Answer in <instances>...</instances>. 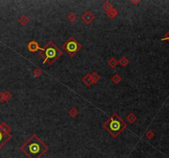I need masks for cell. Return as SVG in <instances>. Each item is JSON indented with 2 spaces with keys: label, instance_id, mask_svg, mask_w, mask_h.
Returning <instances> with one entry per match:
<instances>
[{
  "label": "cell",
  "instance_id": "cell-5",
  "mask_svg": "<svg viewBox=\"0 0 169 158\" xmlns=\"http://www.w3.org/2000/svg\"><path fill=\"white\" fill-rule=\"evenodd\" d=\"M10 135L8 132H6L4 129L0 126V148L7 143V141L9 139Z\"/></svg>",
  "mask_w": 169,
  "mask_h": 158
},
{
  "label": "cell",
  "instance_id": "cell-2",
  "mask_svg": "<svg viewBox=\"0 0 169 158\" xmlns=\"http://www.w3.org/2000/svg\"><path fill=\"white\" fill-rule=\"evenodd\" d=\"M105 127L113 135H117L125 128L126 123L122 121V120L119 116L113 115L106 123Z\"/></svg>",
  "mask_w": 169,
  "mask_h": 158
},
{
  "label": "cell",
  "instance_id": "cell-4",
  "mask_svg": "<svg viewBox=\"0 0 169 158\" xmlns=\"http://www.w3.org/2000/svg\"><path fill=\"white\" fill-rule=\"evenodd\" d=\"M64 49L66 50V51L69 52V54H74V53L77 52L78 50L79 49L80 46H79V44H78L74 39L71 38L64 44Z\"/></svg>",
  "mask_w": 169,
  "mask_h": 158
},
{
  "label": "cell",
  "instance_id": "cell-1",
  "mask_svg": "<svg viewBox=\"0 0 169 158\" xmlns=\"http://www.w3.org/2000/svg\"><path fill=\"white\" fill-rule=\"evenodd\" d=\"M21 150L29 158H40L47 148L41 141L34 135L23 144Z\"/></svg>",
  "mask_w": 169,
  "mask_h": 158
},
{
  "label": "cell",
  "instance_id": "cell-3",
  "mask_svg": "<svg viewBox=\"0 0 169 158\" xmlns=\"http://www.w3.org/2000/svg\"><path fill=\"white\" fill-rule=\"evenodd\" d=\"M45 54V61L44 64L48 62V63H53V62L58 59L61 53L59 51V49L56 47L53 43H49L46 46H45V48L41 49Z\"/></svg>",
  "mask_w": 169,
  "mask_h": 158
},
{
  "label": "cell",
  "instance_id": "cell-6",
  "mask_svg": "<svg viewBox=\"0 0 169 158\" xmlns=\"http://www.w3.org/2000/svg\"><path fill=\"white\" fill-rule=\"evenodd\" d=\"M166 40H167V41H169V32H168V33L167 34V35H166V36H165L164 38H163V39H162V41H166Z\"/></svg>",
  "mask_w": 169,
  "mask_h": 158
}]
</instances>
